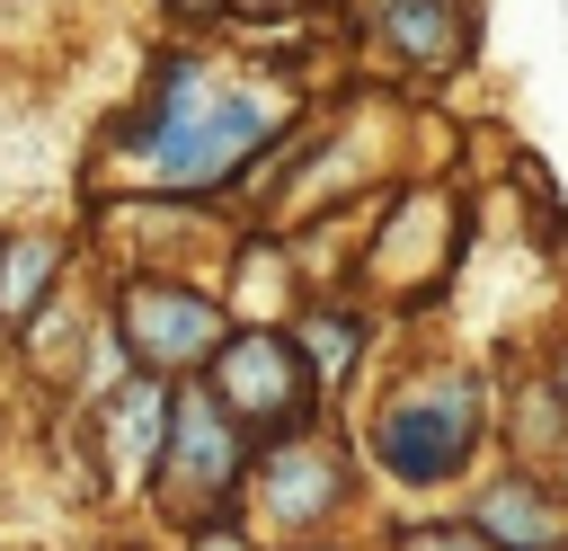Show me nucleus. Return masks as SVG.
I'll list each match as a JSON object with an SVG mask.
<instances>
[{"label":"nucleus","mask_w":568,"mask_h":551,"mask_svg":"<svg viewBox=\"0 0 568 551\" xmlns=\"http://www.w3.org/2000/svg\"><path fill=\"white\" fill-rule=\"evenodd\" d=\"M302 116V98L266 71L213 62V53H169L151 71V89L124 107L106 160L133 196H213L231 187L284 124Z\"/></svg>","instance_id":"obj_1"},{"label":"nucleus","mask_w":568,"mask_h":551,"mask_svg":"<svg viewBox=\"0 0 568 551\" xmlns=\"http://www.w3.org/2000/svg\"><path fill=\"white\" fill-rule=\"evenodd\" d=\"M488 444V382L470 364H426L373 400V462L399 489H444Z\"/></svg>","instance_id":"obj_2"},{"label":"nucleus","mask_w":568,"mask_h":551,"mask_svg":"<svg viewBox=\"0 0 568 551\" xmlns=\"http://www.w3.org/2000/svg\"><path fill=\"white\" fill-rule=\"evenodd\" d=\"M346 498H355V471H346L337 435H328L320 418H302V427H284V435L257 444L248 489H240V524H257V533L284 542V551H311V542L346 515Z\"/></svg>","instance_id":"obj_3"},{"label":"nucleus","mask_w":568,"mask_h":551,"mask_svg":"<svg viewBox=\"0 0 568 551\" xmlns=\"http://www.w3.org/2000/svg\"><path fill=\"white\" fill-rule=\"evenodd\" d=\"M248 462H257V435L204 391V382H178L169 391V444H160V507L169 524H213V515H240V489H248Z\"/></svg>","instance_id":"obj_4"},{"label":"nucleus","mask_w":568,"mask_h":551,"mask_svg":"<svg viewBox=\"0 0 568 551\" xmlns=\"http://www.w3.org/2000/svg\"><path fill=\"white\" fill-rule=\"evenodd\" d=\"M204 391L266 444V435H284V427H302L311 418V400H320V373L302 364V347L284 338V329H248V338H222V355H213V373H204Z\"/></svg>","instance_id":"obj_5"},{"label":"nucleus","mask_w":568,"mask_h":551,"mask_svg":"<svg viewBox=\"0 0 568 551\" xmlns=\"http://www.w3.org/2000/svg\"><path fill=\"white\" fill-rule=\"evenodd\" d=\"M222 302L213 293H195V284H169V276H151V284H124V302H115V347L142 364V373H195V364H213L222 355Z\"/></svg>","instance_id":"obj_6"},{"label":"nucleus","mask_w":568,"mask_h":551,"mask_svg":"<svg viewBox=\"0 0 568 551\" xmlns=\"http://www.w3.org/2000/svg\"><path fill=\"white\" fill-rule=\"evenodd\" d=\"M470 524L497 542V551H568V498L550 471H497L479 498H470Z\"/></svg>","instance_id":"obj_7"},{"label":"nucleus","mask_w":568,"mask_h":551,"mask_svg":"<svg viewBox=\"0 0 568 551\" xmlns=\"http://www.w3.org/2000/svg\"><path fill=\"white\" fill-rule=\"evenodd\" d=\"M373 36L408 71H444L470 53V9L462 0H373Z\"/></svg>","instance_id":"obj_8"},{"label":"nucleus","mask_w":568,"mask_h":551,"mask_svg":"<svg viewBox=\"0 0 568 551\" xmlns=\"http://www.w3.org/2000/svg\"><path fill=\"white\" fill-rule=\"evenodd\" d=\"M53 276H62V240L53 231L0 240V320H36L44 293H53Z\"/></svg>","instance_id":"obj_9"},{"label":"nucleus","mask_w":568,"mask_h":551,"mask_svg":"<svg viewBox=\"0 0 568 551\" xmlns=\"http://www.w3.org/2000/svg\"><path fill=\"white\" fill-rule=\"evenodd\" d=\"M293 347H302V364H311L320 382H346L355 355H364V320H355L346 302H311V311L293 320Z\"/></svg>","instance_id":"obj_10"},{"label":"nucleus","mask_w":568,"mask_h":551,"mask_svg":"<svg viewBox=\"0 0 568 551\" xmlns=\"http://www.w3.org/2000/svg\"><path fill=\"white\" fill-rule=\"evenodd\" d=\"M390 551H497V542L462 515V524H399V533H390Z\"/></svg>","instance_id":"obj_11"},{"label":"nucleus","mask_w":568,"mask_h":551,"mask_svg":"<svg viewBox=\"0 0 568 551\" xmlns=\"http://www.w3.org/2000/svg\"><path fill=\"white\" fill-rule=\"evenodd\" d=\"M186 551H257V533L240 515H213V524H186Z\"/></svg>","instance_id":"obj_12"},{"label":"nucleus","mask_w":568,"mask_h":551,"mask_svg":"<svg viewBox=\"0 0 568 551\" xmlns=\"http://www.w3.org/2000/svg\"><path fill=\"white\" fill-rule=\"evenodd\" d=\"M550 382H559V400H568V347H559V364H550Z\"/></svg>","instance_id":"obj_13"},{"label":"nucleus","mask_w":568,"mask_h":551,"mask_svg":"<svg viewBox=\"0 0 568 551\" xmlns=\"http://www.w3.org/2000/svg\"><path fill=\"white\" fill-rule=\"evenodd\" d=\"M178 9H231V0H178Z\"/></svg>","instance_id":"obj_14"}]
</instances>
